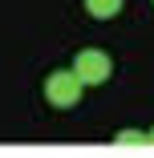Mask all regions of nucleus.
Wrapping results in <instances>:
<instances>
[{
    "instance_id": "1",
    "label": "nucleus",
    "mask_w": 154,
    "mask_h": 158,
    "mask_svg": "<svg viewBox=\"0 0 154 158\" xmlns=\"http://www.w3.org/2000/svg\"><path fill=\"white\" fill-rule=\"evenodd\" d=\"M81 89H85V81L73 69H57V73L45 77V98H49L53 110H73L81 102Z\"/></svg>"
},
{
    "instance_id": "2",
    "label": "nucleus",
    "mask_w": 154,
    "mask_h": 158,
    "mask_svg": "<svg viewBox=\"0 0 154 158\" xmlns=\"http://www.w3.org/2000/svg\"><path fill=\"white\" fill-rule=\"evenodd\" d=\"M73 73H77L85 85H106L110 73H114V61H110L106 53H98V49H85V53H77V61H73Z\"/></svg>"
},
{
    "instance_id": "3",
    "label": "nucleus",
    "mask_w": 154,
    "mask_h": 158,
    "mask_svg": "<svg viewBox=\"0 0 154 158\" xmlns=\"http://www.w3.org/2000/svg\"><path fill=\"white\" fill-rule=\"evenodd\" d=\"M118 8H122V0H85V12L94 16V20H110V16H118Z\"/></svg>"
},
{
    "instance_id": "4",
    "label": "nucleus",
    "mask_w": 154,
    "mask_h": 158,
    "mask_svg": "<svg viewBox=\"0 0 154 158\" xmlns=\"http://www.w3.org/2000/svg\"><path fill=\"white\" fill-rule=\"evenodd\" d=\"M114 142H118L122 150H146V146H154V142H150V134H142V130H122Z\"/></svg>"
},
{
    "instance_id": "5",
    "label": "nucleus",
    "mask_w": 154,
    "mask_h": 158,
    "mask_svg": "<svg viewBox=\"0 0 154 158\" xmlns=\"http://www.w3.org/2000/svg\"><path fill=\"white\" fill-rule=\"evenodd\" d=\"M150 142H154V130H150Z\"/></svg>"
}]
</instances>
